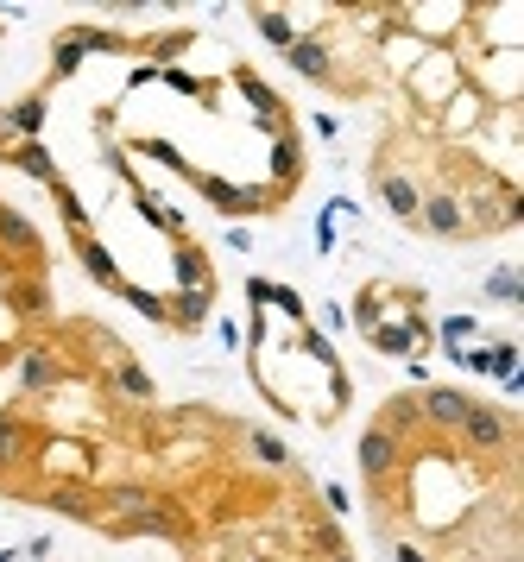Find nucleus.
<instances>
[{"instance_id":"nucleus-1","label":"nucleus","mask_w":524,"mask_h":562,"mask_svg":"<svg viewBox=\"0 0 524 562\" xmlns=\"http://www.w3.org/2000/svg\"><path fill=\"white\" fill-rule=\"evenodd\" d=\"M461 443L480 449V455H499L512 443V417L493 411V405H468V417H461Z\"/></svg>"},{"instance_id":"nucleus-2","label":"nucleus","mask_w":524,"mask_h":562,"mask_svg":"<svg viewBox=\"0 0 524 562\" xmlns=\"http://www.w3.org/2000/svg\"><path fill=\"white\" fill-rule=\"evenodd\" d=\"M468 405H474V398H468V392H455V386H430V392L417 398V411L430 417L436 430H461V417H468Z\"/></svg>"},{"instance_id":"nucleus-3","label":"nucleus","mask_w":524,"mask_h":562,"mask_svg":"<svg viewBox=\"0 0 524 562\" xmlns=\"http://www.w3.org/2000/svg\"><path fill=\"white\" fill-rule=\"evenodd\" d=\"M417 215H423V228H430V234H442V240H455V234H468V209H461L455 203V196H423V203H417Z\"/></svg>"},{"instance_id":"nucleus-4","label":"nucleus","mask_w":524,"mask_h":562,"mask_svg":"<svg viewBox=\"0 0 524 562\" xmlns=\"http://www.w3.org/2000/svg\"><path fill=\"white\" fill-rule=\"evenodd\" d=\"M367 341L379 354H417V348H430V329H423V316H411V323H379Z\"/></svg>"},{"instance_id":"nucleus-5","label":"nucleus","mask_w":524,"mask_h":562,"mask_svg":"<svg viewBox=\"0 0 524 562\" xmlns=\"http://www.w3.org/2000/svg\"><path fill=\"white\" fill-rule=\"evenodd\" d=\"M398 468V436L392 430H367V436H360V474H373V480H386Z\"/></svg>"},{"instance_id":"nucleus-6","label":"nucleus","mask_w":524,"mask_h":562,"mask_svg":"<svg viewBox=\"0 0 524 562\" xmlns=\"http://www.w3.org/2000/svg\"><path fill=\"white\" fill-rule=\"evenodd\" d=\"M76 259H83V272L95 278V285H108V291H120V266H114V253L102 247L95 234H76Z\"/></svg>"},{"instance_id":"nucleus-7","label":"nucleus","mask_w":524,"mask_h":562,"mask_svg":"<svg viewBox=\"0 0 524 562\" xmlns=\"http://www.w3.org/2000/svg\"><path fill=\"white\" fill-rule=\"evenodd\" d=\"M209 310H215V291H177L171 304H165V323H177V329H203Z\"/></svg>"},{"instance_id":"nucleus-8","label":"nucleus","mask_w":524,"mask_h":562,"mask_svg":"<svg viewBox=\"0 0 524 562\" xmlns=\"http://www.w3.org/2000/svg\"><path fill=\"white\" fill-rule=\"evenodd\" d=\"M64 379V360H57L51 348H32L26 360H19V386L26 392H45V386H57Z\"/></svg>"},{"instance_id":"nucleus-9","label":"nucleus","mask_w":524,"mask_h":562,"mask_svg":"<svg viewBox=\"0 0 524 562\" xmlns=\"http://www.w3.org/2000/svg\"><path fill=\"white\" fill-rule=\"evenodd\" d=\"M285 57H291L297 76H310V83H329V45H322V38H297Z\"/></svg>"},{"instance_id":"nucleus-10","label":"nucleus","mask_w":524,"mask_h":562,"mask_svg":"<svg viewBox=\"0 0 524 562\" xmlns=\"http://www.w3.org/2000/svg\"><path fill=\"white\" fill-rule=\"evenodd\" d=\"M7 165H19L26 177H38V184H57V158L38 146V139H19V146L7 152Z\"/></svg>"},{"instance_id":"nucleus-11","label":"nucleus","mask_w":524,"mask_h":562,"mask_svg":"<svg viewBox=\"0 0 524 562\" xmlns=\"http://www.w3.org/2000/svg\"><path fill=\"white\" fill-rule=\"evenodd\" d=\"M379 196H386V209L398 215V222H417V203H423V196H417V184H411V177L386 171V177H379Z\"/></svg>"},{"instance_id":"nucleus-12","label":"nucleus","mask_w":524,"mask_h":562,"mask_svg":"<svg viewBox=\"0 0 524 562\" xmlns=\"http://www.w3.org/2000/svg\"><path fill=\"white\" fill-rule=\"evenodd\" d=\"M0 247H13V253L38 259V228H32L19 209H7V203H0Z\"/></svg>"},{"instance_id":"nucleus-13","label":"nucleus","mask_w":524,"mask_h":562,"mask_svg":"<svg viewBox=\"0 0 524 562\" xmlns=\"http://www.w3.org/2000/svg\"><path fill=\"white\" fill-rule=\"evenodd\" d=\"M146 506H158L146 487H108V493H102V512H114L108 525H120V518H133V512H146Z\"/></svg>"},{"instance_id":"nucleus-14","label":"nucleus","mask_w":524,"mask_h":562,"mask_svg":"<svg viewBox=\"0 0 524 562\" xmlns=\"http://www.w3.org/2000/svg\"><path fill=\"white\" fill-rule=\"evenodd\" d=\"M114 531H139V537H177V518L165 506H146V512H133V518H120Z\"/></svg>"},{"instance_id":"nucleus-15","label":"nucleus","mask_w":524,"mask_h":562,"mask_svg":"<svg viewBox=\"0 0 524 562\" xmlns=\"http://www.w3.org/2000/svg\"><path fill=\"white\" fill-rule=\"evenodd\" d=\"M7 127L19 139H38V127H45V95H26V102H13L7 108Z\"/></svg>"},{"instance_id":"nucleus-16","label":"nucleus","mask_w":524,"mask_h":562,"mask_svg":"<svg viewBox=\"0 0 524 562\" xmlns=\"http://www.w3.org/2000/svg\"><path fill=\"white\" fill-rule=\"evenodd\" d=\"M177 278H184V291H215L209 253H196V247H184V253H177Z\"/></svg>"},{"instance_id":"nucleus-17","label":"nucleus","mask_w":524,"mask_h":562,"mask_svg":"<svg viewBox=\"0 0 524 562\" xmlns=\"http://www.w3.org/2000/svg\"><path fill=\"white\" fill-rule=\"evenodd\" d=\"M114 386L127 392V398H152V392H158V386H152V373H146V367H133L127 354L114 360Z\"/></svg>"},{"instance_id":"nucleus-18","label":"nucleus","mask_w":524,"mask_h":562,"mask_svg":"<svg viewBox=\"0 0 524 562\" xmlns=\"http://www.w3.org/2000/svg\"><path fill=\"white\" fill-rule=\"evenodd\" d=\"M234 83H240V89H247V102H253V108H259V114H266V120H272V127H278V108H285V102H278V95H272L266 83H259V76H253V70H234Z\"/></svg>"},{"instance_id":"nucleus-19","label":"nucleus","mask_w":524,"mask_h":562,"mask_svg":"<svg viewBox=\"0 0 524 562\" xmlns=\"http://www.w3.org/2000/svg\"><path fill=\"white\" fill-rule=\"evenodd\" d=\"M51 512H64V518H102L83 487H51Z\"/></svg>"},{"instance_id":"nucleus-20","label":"nucleus","mask_w":524,"mask_h":562,"mask_svg":"<svg viewBox=\"0 0 524 562\" xmlns=\"http://www.w3.org/2000/svg\"><path fill=\"white\" fill-rule=\"evenodd\" d=\"M51 196H57V209H64V222H70V234H89V209H83V196H76L64 177L51 184Z\"/></svg>"},{"instance_id":"nucleus-21","label":"nucleus","mask_w":524,"mask_h":562,"mask_svg":"<svg viewBox=\"0 0 524 562\" xmlns=\"http://www.w3.org/2000/svg\"><path fill=\"white\" fill-rule=\"evenodd\" d=\"M417 417H423V411H417V398H411V392H398V398H386V417H379V430H392V436H398V430H411Z\"/></svg>"},{"instance_id":"nucleus-22","label":"nucleus","mask_w":524,"mask_h":562,"mask_svg":"<svg viewBox=\"0 0 524 562\" xmlns=\"http://www.w3.org/2000/svg\"><path fill=\"white\" fill-rule=\"evenodd\" d=\"M19 449H26V424L13 411H0V474H7V461H19Z\"/></svg>"},{"instance_id":"nucleus-23","label":"nucleus","mask_w":524,"mask_h":562,"mask_svg":"<svg viewBox=\"0 0 524 562\" xmlns=\"http://www.w3.org/2000/svg\"><path fill=\"white\" fill-rule=\"evenodd\" d=\"M253 26H259V38H266V45H278V51H291V45H297V32H291V19H285V13H253Z\"/></svg>"},{"instance_id":"nucleus-24","label":"nucleus","mask_w":524,"mask_h":562,"mask_svg":"<svg viewBox=\"0 0 524 562\" xmlns=\"http://www.w3.org/2000/svg\"><path fill=\"white\" fill-rule=\"evenodd\" d=\"M474 335H480V323H474V316H468V310H455V316H449V323H442V341H449V360H455L461 348H468V341H474Z\"/></svg>"},{"instance_id":"nucleus-25","label":"nucleus","mask_w":524,"mask_h":562,"mask_svg":"<svg viewBox=\"0 0 524 562\" xmlns=\"http://www.w3.org/2000/svg\"><path fill=\"white\" fill-rule=\"evenodd\" d=\"M120 297H127V304H133L139 316H152V323H165V297H158V291H146V285H127V278H120Z\"/></svg>"},{"instance_id":"nucleus-26","label":"nucleus","mask_w":524,"mask_h":562,"mask_svg":"<svg viewBox=\"0 0 524 562\" xmlns=\"http://www.w3.org/2000/svg\"><path fill=\"white\" fill-rule=\"evenodd\" d=\"M139 215H146L152 228H165V234H184V215L165 209V203H158V196H146V190H139Z\"/></svg>"},{"instance_id":"nucleus-27","label":"nucleus","mask_w":524,"mask_h":562,"mask_svg":"<svg viewBox=\"0 0 524 562\" xmlns=\"http://www.w3.org/2000/svg\"><path fill=\"white\" fill-rule=\"evenodd\" d=\"M13 304H19V316H45L51 310V291L38 285V278H26V285H13Z\"/></svg>"},{"instance_id":"nucleus-28","label":"nucleus","mask_w":524,"mask_h":562,"mask_svg":"<svg viewBox=\"0 0 524 562\" xmlns=\"http://www.w3.org/2000/svg\"><path fill=\"white\" fill-rule=\"evenodd\" d=\"M487 297H493V304H518V297H524V285H518V272H512V266H499V272L487 278Z\"/></svg>"},{"instance_id":"nucleus-29","label":"nucleus","mask_w":524,"mask_h":562,"mask_svg":"<svg viewBox=\"0 0 524 562\" xmlns=\"http://www.w3.org/2000/svg\"><path fill=\"white\" fill-rule=\"evenodd\" d=\"M272 171H278V184H291V177H297V139H291V133H278V146H272Z\"/></svg>"},{"instance_id":"nucleus-30","label":"nucleus","mask_w":524,"mask_h":562,"mask_svg":"<svg viewBox=\"0 0 524 562\" xmlns=\"http://www.w3.org/2000/svg\"><path fill=\"white\" fill-rule=\"evenodd\" d=\"M253 455H259V461H266V468H285V461H291V449H285V443H278V436H272V430H253Z\"/></svg>"},{"instance_id":"nucleus-31","label":"nucleus","mask_w":524,"mask_h":562,"mask_svg":"<svg viewBox=\"0 0 524 562\" xmlns=\"http://www.w3.org/2000/svg\"><path fill=\"white\" fill-rule=\"evenodd\" d=\"M70 38H76L83 51H120V38H114V32H102V26H76Z\"/></svg>"},{"instance_id":"nucleus-32","label":"nucleus","mask_w":524,"mask_h":562,"mask_svg":"<svg viewBox=\"0 0 524 562\" xmlns=\"http://www.w3.org/2000/svg\"><path fill=\"white\" fill-rule=\"evenodd\" d=\"M76 64H83V45H76V38L64 32V38H57V57H51V70H57V76H70Z\"/></svg>"},{"instance_id":"nucleus-33","label":"nucleus","mask_w":524,"mask_h":562,"mask_svg":"<svg viewBox=\"0 0 524 562\" xmlns=\"http://www.w3.org/2000/svg\"><path fill=\"white\" fill-rule=\"evenodd\" d=\"M455 367H468V373H493V348H461V354H455Z\"/></svg>"},{"instance_id":"nucleus-34","label":"nucleus","mask_w":524,"mask_h":562,"mask_svg":"<svg viewBox=\"0 0 524 562\" xmlns=\"http://www.w3.org/2000/svg\"><path fill=\"white\" fill-rule=\"evenodd\" d=\"M354 323H360V335H373L379 329V310H373V291L360 297V310H354Z\"/></svg>"},{"instance_id":"nucleus-35","label":"nucleus","mask_w":524,"mask_h":562,"mask_svg":"<svg viewBox=\"0 0 524 562\" xmlns=\"http://www.w3.org/2000/svg\"><path fill=\"white\" fill-rule=\"evenodd\" d=\"M272 304H285V310H291V316H304V297H297V291H291V285H272Z\"/></svg>"},{"instance_id":"nucleus-36","label":"nucleus","mask_w":524,"mask_h":562,"mask_svg":"<svg viewBox=\"0 0 524 562\" xmlns=\"http://www.w3.org/2000/svg\"><path fill=\"white\" fill-rule=\"evenodd\" d=\"M247 304H272V278H247Z\"/></svg>"},{"instance_id":"nucleus-37","label":"nucleus","mask_w":524,"mask_h":562,"mask_svg":"<svg viewBox=\"0 0 524 562\" xmlns=\"http://www.w3.org/2000/svg\"><path fill=\"white\" fill-rule=\"evenodd\" d=\"M398 562H430V556H423L417 544H398Z\"/></svg>"},{"instance_id":"nucleus-38","label":"nucleus","mask_w":524,"mask_h":562,"mask_svg":"<svg viewBox=\"0 0 524 562\" xmlns=\"http://www.w3.org/2000/svg\"><path fill=\"white\" fill-rule=\"evenodd\" d=\"M329 562H354V556H348V550H335V556H329Z\"/></svg>"}]
</instances>
